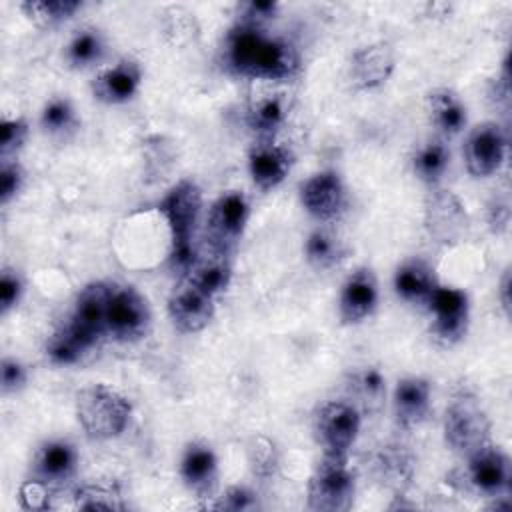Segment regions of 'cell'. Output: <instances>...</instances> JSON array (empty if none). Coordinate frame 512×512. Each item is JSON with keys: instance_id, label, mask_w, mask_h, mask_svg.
<instances>
[{"instance_id": "1", "label": "cell", "mask_w": 512, "mask_h": 512, "mask_svg": "<svg viewBox=\"0 0 512 512\" xmlns=\"http://www.w3.org/2000/svg\"><path fill=\"white\" fill-rule=\"evenodd\" d=\"M226 60L242 76L256 80H286L298 72L300 58L296 48L268 36L254 24H238L226 42Z\"/></svg>"}, {"instance_id": "2", "label": "cell", "mask_w": 512, "mask_h": 512, "mask_svg": "<svg viewBox=\"0 0 512 512\" xmlns=\"http://www.w3.org/2000/svg\"><path fill=\"white\" fill-rule=\"evenodd\" d=\"M202 206V192L194 180H180L174 184L160 202V212L166 218L172 240V262L186 270L194 264L196 254L192 248V236Z\"/></svg>"}, {"instance_id": "3", "label": "cell", "mask_w": 512, "mask_h": 512, "mask_svg": "<svg viewBox=\"0 0 512 512\" xmlns=\"http://www.w3.org/2000/svg\"><path fill=\"white\" fill-rule=\"evenodd\" d=\"M130 412V402L106 384H90L76 394V418L92 440L120 436L130 422Z\"/></svg>"}, {"instance_id": "4", "label": "cell", "mask_w": 512, "mask_h": 512, "mask_svg": "<svg viewBox=\"0 0 512 512\" xmlns=\"http://www.w3.org/2000/svg\"><path fill=\"white\" fill-rule=\"evenodd\" d=\"M354 490L356 480L348 456L322 454L306 486V506L316 512H342L352 506Z\"/></svg>"}, {"instance_id": "5", "label": "cell", "mask_w": 512, "mask_h": 512, "mask_svg": "<svg viewBox=\"0 0 512 512\" xmlns=\"http://www.w3.org/2000/svg\"><path fill=\"white\" fill-rule=\"evenodd\" d=\"M444 440L464 456L490 442V418L474 394L460 390L446 406Z\"/></svg>"}, {"instance_id": "6", "label": "cell", "mask_w": 512, "mask_h": 512, "mask_svg": "<svg viewBox=\"0 0 512 512\" xmlns=\"http://www.w3.org/2000/svg\"><path fill=\"white\" fill-rule=\"evenodd\" d=\"M360 430V412L348 402L322 404L312 420V434L322 454L348 456Z\"/></svg>"}, {"instance_id": "7", "label": "cell", "mask_w": 512, "mask_h": 512, "mask_svg": "<svg viewBox=\"0 0 512 512\" xmlns=\"http://www.w3.org/2000/svg\"><path fill=\"white\" fill-rule=\"evenodd\" d=\"M150 306L132 286H112L106 312V334L120 342H136L150 330Z\"/></svg>"}, {"instance_id": "8", "label": "cell", "mask_w": 512, "mask_h": 512, "mask_svg": "<svg viewBox=\"0 0 512 512\" xmlns=\"http://www.w3.org/2000/svg\"><path fill=\"white\" fill-rule=\"evenodd\" d=\"M466 486L482 496H500L510 486V464L498 446L486 442L474 452L466 454V464L462 470Z\"/></svg>"}, {"instance_id": "9", "label": "cell", "mask_w": 512, "mask_h": 512, "mask_svg": "<svg viewBox=\"0 0 512 512\" xmlns=\"http://www.w3.org/2000/svg\"><path fill=\"white\" fill-rule=\"evenodd\" d=\"M432 312V334L444 342H458L468 328V296L452 286H436L426 302Z\"/></svg>"}, {"instance_id": "10", "label": "cell", "mask_w": 512, "mask_h": 512, "mask_svg": "<svg viewBox=\"0 0 512 512\" xmlns=\"http://www.w3.org/2000/svg\"><path fill=\"white\" fill-rule=\"evenodd\" d=\"M506 156V136L500 124L482 122L474 126L464 144L466 168L474 178L494 174Z\"/></svg>"}, {"instance_id": "11", "label": "cell", "mask_w": 512, "mask_h": 512, "mask_svg": "<svg viewBox=\"0 0 512 512\" xmlns=\"http://www.w3.org/2000/svg\"><path fill=\"white\" fill-rule=\"evenodd\" d=\"M248 220V204L240 192L222 194L210 208L208 214V238L212 250L228 254L230 248L242 236L244 224Z\"/></svg>"}, {"instance_id": "12", "label": "cell", "mask_w": 512, "mask_h": 512, "mask_svg": "<svg viewBox=\"0 0 512 512\" xmlns=\"http://www.w3.org/2000/svg\"><path fill=\"white\" fill-rule=\"evenodd\" d=\"M112 286L108 282H92L88 284L76 300L72 318L68 326L92 348L106 334V312L108 300L112 294Z\"/></svg>"}, {"instance_id": "13", "label": "cell", "mask_w": 512, "mask_h": 512, "mask_svg": "<svg viewBox=\"0 0 512 512\" xmlns=\"http://www.w3.org/2000/svg\"><path fill=\"white\" fill-rule=\"evenodd\" d=\"M300 202L316 220H334L346 204V190L338 172L322 170L312 174L300 186Z\"/></svg>"}, {"instance_id": "14", "label": "cell", "mask_w": 512, "mask_h": 512, "mask_svg": "<svg viewBox=\"0 0 512 512\" xmlns=\"http://www.w3.org/2000/svg\"><path fill=\"white\" fill-rule=\"evenodd\" d=\"M168 316L180 332H200L214 316V298L184 280L168 300Z\"/></svg>"}, {"instance_id": "15", "label": "cell", "mask_w": 512, "mask_h": 512, "mask_svg": "<svg viewBox=\"0 0 512 512\" xmlns=\"http://www.w3.org/2000/svg\"><path fill=\"white\" fill-rule=\"evenodd\" d=\"M396 58L388 42H374L358 48L348 64V76L354 88L372 90L382 86L394 72Z\"/></svg>"}, {"instance_id": "16", "label": "cell", "mask_w": 512, "mask_h": 512, "mask_svg": "<svg viewBox=\"0 0 512 512\" xmlns=\"http://www.w3.org/2000/svg\"><path fill=\"white\" fill-rule=\"evenodd\" d=\"M378 302V284L376 276L368 266L354 270L342 290L338 300V312L344 324H358L368 318Z\"/></svg>"}, {"instance_id": "17", "label": "cell", "mask_w": 512, "mask_h": 512, "mask_svg": "<svg viewBox=\"0 0 512 512\" xmlns=\"http://www.w3.org/2000/svg\"><path fill=\"white\" fill-rule=\"evenodd\" d=\"M292 156L288 148L276 144L272 138H260L248 156V170L252 182L260 190L276 188L290 172Z\"/></svg>"}, {"instance_id": "18", "label": "cell", "mask_w": 512, "mask_h": 512, "mask_svg": "<svg viewBox=\"0 0 512 512\" xmlns=\"http://www.w3.org/2000/svg\"><path fill=\"white\" fill-rule=\"evenodd\" d=\"M426 228L442 244L456 242L466 230L464 206L452 192H436L426 202Z\"/></svg>"}, {"instance_id": "19", "label": "cell", "mask_w": 512, "mask_h": 512, "mask_svg": "<svg viewBox=\"0 0 512 512\" xmlns=\"http://www.w3.org/2000/svg\"><path fill=\"white\" fill-rule=\"evenodd\" d=\"M142 82V70L134 60H120L116 66L102 70L94 84V96L108 104H120L130 100Z\"/></svg>"}, {"instance_id": "20", "label": "cell", "mask_w": 512, "mask_h": 512, "mask_svg": "<svg viewBox=\"0 0 512 512\" xmlns=\"http://www.w3.org/2000/svg\"><path fill=\"white\" fill-rule=\"evenodd\" d=\"M430 412V384L424 378L410 376L398 382L394 390V416L404 428L420 426Z\"/></svg>"}, {"instance_id": "21", "label": "cell", "mask_w": 512, "mask_h": 512, "mask_svg": "<svg viewBox=\"0 0 512 512\" xmlns=\"http://www.w3.org/2000/svg\"><path fill=\"white\" fill-rule=\"evenodd\" d=\"M78 464V454L70 442L50 440L46 442L34 458L36 480L44 484H56L68 480Z\"/></svg>"}, {"instance_id": "22", "label": "cell", "mask_w": 512, "mask_h": 512, "mask_svg": "<svg viewBox=\"0 0 512 512\" xmlns=\"http://www.w3.org/2000/svg\"><path fill=\"white\" fill-rule=\"evenodd\" d=\"M436 286L434 270L422 260L404 262L394 274L396 294L412 304H426Z\"/></svg>"}, {"instance_id": "23", "label": "cell", "mask_w": 512, "mask_h": 512, "mask_svg": "<svg viewBox=\"0 0 512 512\" xmlns=\"http://www.w3.org/2000/svg\"><path fill=\"white\" fill-rule=\"evenodd\" d=\"M180 476L184 484L194 492H204L216 478V454L208 444L192 442L182 456Z\"/></svg>"}, {"instance_id": "24", "label": "cell", "mask_w": 512, "mask_h": 512, "mask_svg": "<svg viewBox=\"0 0 512 512\" xmlns=\"http://www.w3.org/2000/svg\"><path fill=\"white\" fill-rule=\"evenodd\" d=\"M228 254L212 250V254L196 258L194 264L188 268L186 280L192 282L202 292L216 298L228 288L230 282V262L226 258Z\"/></svg>"}, {"instance_id": "25", "label": "cell", "mask_w": 512, "mask_h": 512, "mask_svg": "<svg viewBox=\"0 0 512 512\" xmlns=\"http://www.w3.org/2000/svg\"><path fill=\"white\" fill-rule=\"evenodd\" d=\"M428 112L434 126L444 134H458L466 124V106L450 88H438L428 94Z\"/></svg>"}, {"instance_id": "26", "label": "cell", "mask_w": 512, "mask_h": 512, "mask_svg": "<svg viewBox=\"0 0 512 512\" xmlns=\"http://www.w3.org/2000/svg\"><path fill=\"white\" fill-rule=\"evenodd\" d=\"M286 120V104L280 96H262L248 108V124L260 138H272Z\"/></svg>"}, {"instance_id": "27", "label": "cell", "mask_w": 512, "mask_h": 512, "mask_svg": "<svg viewBox=\"0 0 512 512\" xmlns=\"http://www.w3.org/2000/svg\"><path fill=\"white\" fill-rule=\"evenodd\" d=\"M448 164L450 150L442 140H428L416 150L412 158L414 174L426 184H436L444 176Z\"/></svg>"}, {"instance_id": "28", "label": "cell", "mask_w": 512, "mask_h": 512, "mask_svg": "<svg viewBox=\"0 0 512 512\" xmlns=\"http://www.w3.org/2000/svg\"><path fill=\"white\" fill-rule=\"evenodd\" d=\"M304 254L310 266L316 270H328L346 256V248L338 236L326 230H314L304 244Z\"/></svg>"}, {"instance_id": "29", "label": "cell", "mask_w": 512, "mask_h": 512, "mask_svg": "<svg viewBox=\"0 0 512 512\" xmlns=\"http://www.w3.org/2000/svg\"><path fill=\"white\" fill-rule=\"evenodd\" d=\"M102 54H104V38L94 28L76 32L66 46V62L72 68H88L100 62Z\"/></svg>"}, {"instance_id": "30", "label": "cell", "mask_w": 512, "mask_h": 512, "mask_svg": "<svg viewBox=\"0 0 512 512\" xmlns=\"http://www.w3.org/2000/svg\"><path fill=\"white\" fill-rule=\"evenodd\" d=\"M88 350L90 346L68 324L54 332L46 342V356L56 366L76 364Z\"/></svg>"}, {"instance_id": "31", "label": "cell", "mask_w": 512, "mask_h": 512, "mask_svg": "<svg viewBox=\"0 0 512 512\" xmlns=\"http://www.w3.org/2000/svg\"><path fill=\"white\" fill-rule=\"evenodd\" d=\"M80 6L78 0H30L20 4L24 14L38 26H56L68 20Z\"/></svg>"}, {"instance_id": "32", "label": "cell", "mask_w": 512, "mask_h": 512, "mask_svg": "<svg viewBox=\"0 0 512 512\" xmlns=\"http://www.w3.org/2000/svg\"><path fill=\"white\" fill-rule=\"evenodd\" d=\"M376 470L388 486H400L412 476V458L402 446H386L376 458Z\"/></svg>"}, {"instance_id": "33", "label": "cell", "mask_w": 512, "mask_h": 512, "mask_svg": "<svg viewBox=\"0 0 512 512\" xmlns=\"http://www.w3.org/2000/svg\"><path fill=\"white\" fill-rule=\"evenodd\" d=\"M246 452H248V464H250L254 476L266 480L276 474L278 452L270 438H266L264 434L250 436V440L246 444Z\"/></svg>"}, {"instance_id": "34", "label": "cell", "mask_w": 512, "mask_h": 512, "mask_svg": "<svg viewBox=\"0 0 512 512\" xmlns=\"http://www.w3.org/2000/svg\"><path fill=\"white\" fill-rule=\"evenodd\" d=\"M352 392L368 410H376L386 394V378L378 368H364L352 376Z\"/></svg>"}, {"instance_id": "35", "label": "cell", "mask_w": 512, "mask_h": 512, "mask_svg": "<svg viewBox=\"0 0 512 512\" xmlns=\"http://www.w3.org/2000/svg\"><path fill=\"white\" fill-rule=\"evenodd\" d=\"M76 508L82 510H120L124 504L120 502V494L112 486L104 484H88L74 492Z\"/></svg>"}, {"instance_id": "36", "label": "cell", "mask_w": 512, "mask_h": 512, "mask_svg": "<svg viewBox=\"0 0 512 512\" xmlns=\"http://www.w3.org/2000/svg\"><path fill=\"white\" fill-rule=\"evenodd\" d=\"M74 122L76 114L70 100L66 98H52L50 102H46L40 116L42 128L50 134H64L74 126Z\"/></svg>"}, {"instance_id": "37", "label": "cell", "mask_w": 512, "mask_h": 512, "mask_svg": "<svg viewBox=\"0 0 512 512\" xmlns=\"http://www.w3.org/2000/svg\"><path fill=\"white\" fill-rule=\"evenodd\" d=\"M26 136H28V126L24 120H20V118L2 120V124H0V154H2V158L20 150L22 144L26 142Z\"/></svg>"}, {"instance_id": "38", "label": "cell", "mask_w": 512, "mask_h": 512, "mask_svg": "<svg viewBox=\"0 0 512 512\" xmlns=\"http://www.w3.org/2000/svg\"><path fill=\"white\" fill-rule=\"evenodd\" d=\"M22 180H24V172L20 164L4 160L0 170V202L2 204H8L18 194V190L22 188Z\"/></svg>"}, {"instance_id": "39", "label": "cell", "mask_w": 512, "mask_h": 512, "mask_svg": "<svg viewBox=\"0 0 512 512\" xmlns=\"http://www.w3.org/2000/svg\"><path fill=\"white\" fill-rule=\"evenodd\" d=\"M256 506V500H254V494L244 488V486H232L228 488L220 498L218 502L214 504L216 510H232V512H240V510H250Z\"/></svg>"}, {"instance_id": "40", "label": "cell", "mask_w": 512, "mask_h": 512, "mask_svg": "<svg viewBox=\"0 0 512 512\" xmlns=\"http://www.w3.org/2000/svg\"><path fill=\"white\" fill-rule=\"evenodd\" d=\"M20 502L28 510L48 508L50 506L48 484H44L40 480H30V482L22 484V488H20Z\"/></svg>"}, {"instance_id": "41", "label": "cell", "mask_w": 512, "mask_h": 512, "mask_svg": "<svg viewBox=\"0 0 512 512\" xmlns=\"http://www.w3.org/2000/svg\"><path fill=\"white\" fill-rule=\"evenodd\" d=\"M22 292V282L12 270H4L0 278V312L8 314L10 308L16 306Z\"/></svg>"}, {"instance_id": "42", "label": "cell", "mask_w": 512, "mask_h": 512, "mask_svg": "<svg viewBox=\"0 0 512 512\" xmlns=\"http://www.w3.org/2000/svg\"><path fill=\"white\" fill-rule=\"evenodd\" d=\"M26 382L24 366L14 358L2 360V390L4 392H16Z\"/></svg>"}, {"instance_id": "43", "label": "cell", "mask_w": 512, "mask_h": 512, "mask_svg": "<svg viewBox=\"0 0 512 512\" xmlns=\"http://www.w3.org/2000/svg\"><path fill=\"white\" fill-rule=\"evenodd\" d=\"M246 20L244 24H254L258 26L260 20H268L274 16L276 12V2H250L246 6Z\"/></svg>"}, {"instance_id": "44", "label": "cell", "mask_w": 512, "mask_h": 512, "mask_svg": "<svg viewBox=\"0 0 512 512\" xmlns=\"http://www.w3.org/2000/svg\"><path fill=\"white\" fill-rule=\"evenodd\" d=\"M490 226H492L494 232L506 230V226H508V208H506V204H502V206L498 204V206L490 208Z\"/></svg>"}, {"instance_id": "45", "label": "cell", "mask_w": 512, "mask_h": 512, "mask_svg": "<svg viewBox=\"0 0 512 512\" xmlns=\"http://www.w3.org/2000/svg\"><path fill=\"white\" fill-rule=\"evenodd\" d=\"M508 290H510V270L504 272L502 276V284H500V294H502V306L506 310V314L510 312V298H508Z\"/></svg>"}]
</instances>
